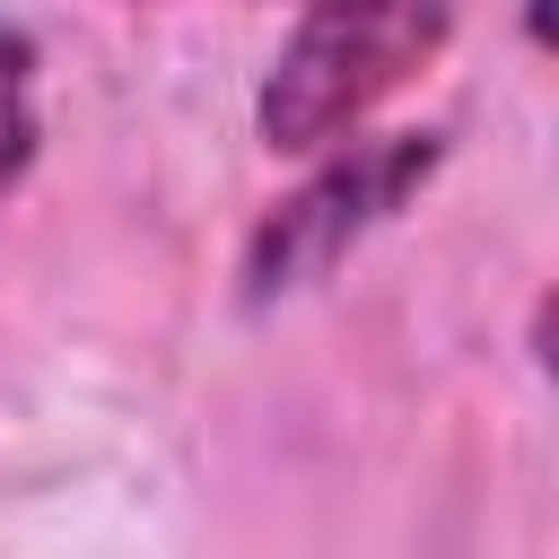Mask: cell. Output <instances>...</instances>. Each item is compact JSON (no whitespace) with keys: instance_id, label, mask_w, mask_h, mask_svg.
<instances>
[{"instance_id":"cell-1","label":"cell","mask_w":559,"mask_h":559,"mask_svg":"<svg viewBox=\"0 0 559 559\" xmlns=\"http://www.w3.org/2000/svg\"><path fill=\"white\" fill-rule=\"evenodd\" d=\"M445 35H454L445 0H314L253 96L262 148H288V157L332 148L393 87H411L445 52Z\"/></svg>"},{"instance_id":"cell-2","label":"cell","mask_w":559,"mask_h":559,"mask_svg":"<svg viewBox=\"0 0 559 559\" xmlns=\"http://www.w3.org/2000/svg\"><path fill=\"white\" fill-rule=\"evenodd\" d=\"M445 140L437 131H376L349 140L341 157H323L288 201H271V218L245 245V306H280L314 280H332L428 175H437Z\"/></svg>"},{"instance_id":"cell-3","label":"cell","mask_w":559,"mask_h":559,"mask_svg":"<svg viewBox=\"0 0 559 559\" xmlns=\"http://www.w3.org/2000/svg\"><path fill=\"white\" fill-rule=\"evenodd\" d=\"M35 166V35L0 17V201Z\"/></svg>"}]
</instances>
